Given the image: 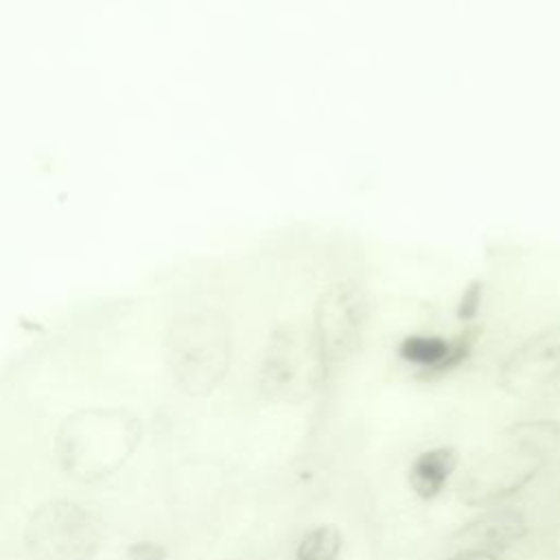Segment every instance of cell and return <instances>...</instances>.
Instances as JSON below:
<instances>
[{
    "label": "cell",
    "instance_id": "6da1fadb",
    "mask_svg": "<svg viewBox=\"0 0 560 560\" xmlns=\"http://www.w3.org/2000/svg\"><path fill=\"white\" fill-rule=\"evenodd\" d=\"M142 440L138 418L125 409L88 407L63 420L55 451L61 468L79 481L114 475Z\"/></svg>",
    "mask_w": 560,
    "mask_h": 560
},
{
    "label": "cell",
    "instance_id": "7a4b0ae2",
    "mask_svg": "<svg viewBox=\"0 0 560 560\" xmlns=\"http://www.w3.org/2000/svg\"><path fill=\"white\" fill-rule=\"evenodd\" d=\"M164 350L177 387L190 396H206L230 368V322L214 308L182 313L166 332Z\"/></svg>",
    "mask_w": 560,
    "mask_h": 560
},
{
    "label": "cell",
    "instance_id": "3957f363",
    "mask_svg": "<svg viewBox=\"0 0 560 560\" xmlns=\"http://www.w3.org/2000/svg\"><path fill=\"white\" fill-rule=\"evenodd\" d=\"M328 368L311 328L287 324L271 332L258 370V389L271 402L295 405L319 392Z\"/></svg>",
    "mask_w": 560,
    "mask_h": 560
},
{
    "label": "cell",
    "instance_id": "277c9868",
    "mask_svg": "<svg viewBox=\"0 0 560 560\" xmlns=\"http://www.w3.org/2000/svg\"><path fill=\"white\" fill-rule=\"evenodd\" d=\"M24 542L33 560H92L103 542V525L83 503L57 499L31 514Z\"/></svg>",
    "mask_w": 560,
    "mask_h": 560
},
{
    "label": "cell",
    "instance_id": "5b68a950",
    "mask_svg": "<svg viewBox=\"0 0 560 560\" xmlns=\"http://www.w3.org/2000/svg\"><path fill=\"white\" fill-rule=\"evenodd\" d=\"M368 295L357 282L330 284L317 300L311 332L326 368L346 363L361 346L368 326Z\"/></svg>",
    "mask_w": 560,
    "mask_h": 560
},
{
    "label": "cell",
    "instance_id": "8992f818",
    "mask_svg": "<svg viewBox=\"0 0 560 560\" xmlns=\"http://www.w3.org/2000/svg\"><path fill=\"white\" fill-rule=\"evenodd\" d=\"M499 385L516 398L556 392L560 385V324L547 326L516 346L501 363Z\"/></svg>",
    "mask_w": 560,
    "mask_h": 560
},
{
    "label": "cell",
    "instance_id": "52a82bcc",
    "mask_svg": "<svg viewBox=\"0 0 560 560\" xmlns=\"http://www.w3.org/2000/svg\"><path fill=\"white\" fill-rule=\"evenodd\" d=\"M542 459L505 448L477 459L459 481V499L466 505H497L527 486L540 470Z\"/></svg>",
    "mask_w": 560,
    "mask_h": 560
},
{
    "label": "cell",
    "instance_id": "ba28073f",
    "mask_svg": "<svg viewBox=\"0 0 560 560\" xmlns=\"http://www.w3.org/2000/svg\"><path fill=\"white\" fill-rule=\"evenodd\" d=\"M527 532V523L516 510H490L470 521L455 534V542L462 549L499 553L505 547L521 540Z\"/></svg>",
    "mask_w": 560,
    "mask_h": 560
},
{
    "label": "cell",
    "instance_id": "9c48e42d",
    "mask_svg": "<svg viewBox=\"0 0 560 560\" xmlns=\"http://www.w3.org/2000/svg\"><path fill=\"white\" fill-rule=\"evenodd\" d=\"M457 466V451L453 446H435L422 451L409 466V486L420 499H433Z\"/></svg>",
    "mask_w": 560,
    "mask_h": 560
},
{
    "label": "cell",
    "instance_id": "30bf717a",
    "mask_svg": "<svg viewBox=\"0 0 560 560\" xmlns=\"http://www.w3.org/2000/svg\"><path fill=\"white\" fill-rule=\"evenodd\" d=\"M503 444L505 448H512L545 462V457L551 455L560 444V424L547 418L516 422L505 431Z\"/></svg>",
    "mask_w": 560,
    "mask_h": 560
},
{
    "label": "cell",
    "instance_id": "8fae6325",
    "mask_svg": "<svg viewBox=\"0 0 560 560\" xmlns=\"http://www.w3.org/2000/svg\"><path fill=\"white\" fill-rule=\"evenodd\" d=\"M341 551V532L335 525H317L302 536L295 560H337Z\"/></svg>",
    "mask_w": 560,
    "mask_h": 560
},
{
    "label": "cell",
    "instance_id": "7c38bea8",
    "mask_svg": "<svg viewBox=\"0 0 560 560\" xmlns=\"http://www.w3.org/2000/svg\"><path fill=\"white\" fill-rule=\"evenodd\" d=\"M133 551H138V556H131V560H162V549L151 542L136 545Z\"/></svg>",
    "mask_w": 560,
    "mask_h": 560
},
{
    "label": "cell",
    "instance_id": "4fadbf2b",
    "mask_svg": "<svg viewBox=\"0 0 560 560\" xmlns=\"http://www.w3.org/2000/svg\"><path fill=\"white\" fill-rule=\"evenodd\" d=\"M446 560H499L497 553H488V551H472V549H462L455 556L446 558Z\"/></svg>",
    "mask_w": 560,
    "mask_h": 560
},
{
    "label": "cell",
    "instance_id": "5bb4252c",
    "mask_svg": "<svg viewBox=\"0 0 560 560\" xmlns=\"http://www.w3.org/2000/svg\"><path fill=\"white\" fill-rule=\"evenodd\" d=\"M556 392H558V394H560V385H558V387H556Z\"/></svg>",
    "mask_w": 560,
    "mask_h": 560
}]
</instances>
